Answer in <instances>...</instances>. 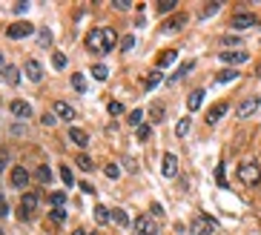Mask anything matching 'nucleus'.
Masks as SVG:
<instances>
[{"label":"nucleus","instance_id":"1","mask_svg":"<svg viewBox=\"0 0 261 235\" xmlns=\"http://www.w3.org/2000/svg\"><path fill=\"white\" fill-rule=\"evenodd\" d=\"M86 46H89V52H100V55H107L112 52L118 43V35H115V29H92L89 37H86Z\"/></svg>","mask_w":261,"mask_h":235},{"label":"nucleus","instance_id":"2","mask_svg":"<svg viewBox=\"0 0 261 235\" xmlns=\"http://www.w3.org/2000/svg\"><path fill=\"white\" fill-rule=\"evenodd\" d=\"M238 181H244L247 186H255L261 181V166L255 158H247V161L238 164Z\"/></svg>","mask_w":261,"mask_h":235},{"label":"nucleus","instance_id":"3","mask_svg":"<svg viewBox=\"0 0 261 235\" xmlns=\"http://www.w3.org/2000/svg\"><path fill=\"white\" fill-rule=\"evenodd\" d=\"M37 201H40V195H37V192H26V195H23L20 209H18L20 221H29V218H32V212H35V207H37Z\"/></svg>","mask_w":261,"mask_h":235},{"label":"nucleus","instance_id":"4","mask_svg":"<svg viewBox=\"0 0 261 235\" xmlns=\"http://www.w3.org/2000/svg\"><path fill=\"white\" fill-rule=\"evenodd\" d=\"M216 226H218L216 218L201 215V218H195V221H192V226H189V229H192L195 235H210V232H216Z\"/></svg>","mask_w":261,"mask_h":235},{"label":"nucleus","instance_id":"5","mask_svg":"<svg viewBox=\"0 0 261 235\" xmlns=\"http://www.w3.org/2000/svg\"><path fill=\"white\" fill-rule=\"evenodd\" d=\"M218 58H221V63H233V66H238V63H247L250 55L244 52V49H227V52H221Z\"/></svg>","mask_w":261,"mask_h":235},{"label":"nucleus","instance_id":"6","mask_svg":"<svg viewBox=\"0 0 261 235\" xmlns=\"http://www.w3.org/2000/svg\"><path fill=\"white\" fill-rule=\"evenodd\" d=\"M161 172H164V178H175V175H178V155H175V152H167V155H164Z\"/></svg>","mask_w":261,"mask_h":235},{"label":"nucleus","instance_id":"7","mask_svg":"<svg viewBox=\"0 0 261 235\" xmlns=\"http://www.w3.org/2000/svg\"><path fill=\"white\" fill-rule=\"evenodd\" d=\"M155 232H158V226H155L152 218H146V215L135 218V235H155Z\"/></svg>","mask_w":261,"mask_h":235},{"label":"nucleus","instance_id":"8","mask_svg":"<svg viewBox=\"0 0 261 235\" xmlns=\"http://www.w3.org/2000/svg\"><path fill=\"white\" fill-rule=\"evenodd\" d=\"M255 23H258V18L250 15V12H238V15L230 20V26L233 29H250V26H255Z\"/></svg>","mask_w":261,"mask_h":235},{"label":"nucleus","instance_id":"9","mask_svg":"<svg viewBox=\"0 0 261 235\" xmlns=\"http://www.w3.org/2000/svg\"><path fill=\"white\" fill-rule=\"evenodd\" d=\"M6 35H9L12 40H20V37L32 35V23H29V20H18V23H12V26H9Z\"/></svg>","mask_w":261,"mask_h":235},{"label":"nucleus","instance_id":"10","mask_svg":"<svg viewBox=\"0 0 261 235\" xmlns=\"http://www.w3.org/2000/svg\"><path fill=\"white\" fill-rule=\"evenodd\" d=\"M26 183H29V172L23 166H15V169H12V186H15V190H26Z\"/></svg>","mask_w":261,"mask_h":235},{"label":"nucleus","instance_id":"11","mask_svg":"<svg viewBox=\"0 0 261 235\" xmlns=\"http://www.w3.org/2000/svg\"><path fill=\"white\" fill-rule=\"evenodd\" d=\"M258 106H261L258 98H247V101L238 106V118H250L252 112H258Z\"/></svg>","mask_w":261,"mask_h":235},{"label":"nucleus","instance_id":"12","mask_svg":"<svg viewBox=\"0 0 261 235\" xmlns=\"http://www.w3.org/2000/svg\"><path fill=\"white\" fill-rule=\"evenodd\" d=\"M9 112L15 115V118H29V115H32V106H29L26 101H12Z\"/></svg>","mask_w":261,"mask_h":235},{"label":"nucleus","instance_id":"13","mask_svg":"<svg viewBox=\"0 0 261 235\" xmlns=\"http://www.w3.org/2000/svg\"><path fill=\"white\" fill-rule=\"evenodd\" d=\"M0 80H3V83H9V86H18L20 75H18L15 66H0Z\"/></svg>","mask_w":261,"mask_h":235},{"label":"nucleus","instance_id":"14","mask_svg":"<svg viewBox=\"0 0 261 235\" xmlns=\"http://www.w3.org/2000/svg\"><path fill=\"white\" fill-rule=\"evenodd\" d=\"M187 15H178V18H172L170 20V23H164V26H161V32H164V35H170V32H178V29H184V26H187Z\"/></svg>","mask_w":261,"mask_h":235},{"label":"nucleus","instance_id":"15","mask_svg":"<svg viewBox=\"0 0 261 235\" xmlns=\"http://www.w3.org/2000/svg\"><path fill=\"white\" fill-rule=\"evenodd\" d=\"M23 72H26V78L32 80V83L43 80V69H40V63H37V61H29V63H26V69H23Z\"/></svg>","mask_w":261,"mask_h":235},{"label":"nucleus","instance_id":"16","mask_svg":"<svg viewBox=\"0 0 261 235\" xmlns=\"http://www.w3.org/2000/svg\"><path fill=\"white\" fill-rule=\"evenodd\" d=\"M55 112H58V118H63V121H75V109L66 101H58L55 104Z\"/></svg>","mask_w":261,"mask_h":235},{"label":"nucleus","instance_id":"17","mask_svg":"<svg viewBox=\"0 0 261 235\" xmlns=\"http://www.w3.org/2000/svg\"><path fill=\"white\" fill-rule=\"evenodd\" d=\"M224 112H227V104H216V106L207 112V123H210V126H216V123L224 118Z\"/></svg>","mask_w":261,"mask_h":235},{"label":"nucleus","instance_id":"18","mask_svg":"<svg viewBox=\"0 0 261 235\" xmlns=\"http://www.w3.org/2000/svg\"><path fill=\"white\" fill-rule=\"evenodd\" d=\"M192 66H195V61H187V63H181L178 69L172 72L170 75V83H178L181 78H184V75H189V72H192Z\"/></svg>","mask_w":261,"mask_h":235},{"label":"nucleus","instance_id":"19","mask_svg":"<svg viewBox=\"0 0 261 235\" xmlns=\"http://www.w3.org/2000/svg\"><path fill=\"white\" fill-rule=\"evenodd\" d=\"M201 101H204V89H192L189 98H187V109L189 112H195V109L201 106Z\"/></svg>","mask_w":261,"mask_h":235},{"label":"nucleus","instance_id":"20","mask_svg":"<svg viewBox=\"0 0 261 235\" xmlns=\"http://www.w3.org/2000/svg\"><path fill=\"white\" fill-rule=\"evenodd\" d=\"M175 58H178V55H175V49H167V52H161V55H158V72L167 69L170 63H175Z\"/></svg>","mask_w":261,"mask_h":235},{"label":"nucleus","instance_id":"21","mask_svg":"<svg viewBox=\"0 0 261 235\" xmlns=\"http://www.w3.org/2000/svg\"><path fill=\"white\" fill-rule=\"evenodd\" d=\"M69 140H72L75 147H86V144H89V135L83 129H69Z\"/></svg>","mask_w":261,"mask_h":235},{"label":"nucleus","instance_id":"22","mask_svg":"<svg viewBox=\"0 0 261 235\" xmlns=\"http://www.w3.org/2000/svg\"><path fill=\"white\" fill-rule=\"evenodd\" d=\"M95 221H98L100 226L109 224V221H112V209H107V207H100L98 204V207H95Z\"/></svg>","mask_w":261,"mask_h":235},{"label":"nucleus","instance_id":"23","mask_svg":"<svg viewBox=\"0 0 261 235\" xmlns=\"http://www.w3.org/2000/svg\"><path fill=\"white\" fill-rule=\"evenodd\" d=\"M112 224H118V226H129V215H126L121 207H115V209H112Z\"/></svg>","mask_w":261,"mask_h":235},{"label":"nucleus","instance_id":"24","mask_svg":"<svg viewBox=\"0 0 261 235\" xmlns=\"http://www.w3.org/2000/svg\"><path fill=\"white\" fill-rule=\"evenodd\" d=\"M63 221H66V209L52 207V212H49V224H63Z\"/></svg>","mask_w":261,"mask_h":235},{"label":"nucleus","instance_id":"25","mask_svg":"<svg viewBox=\"0 0 261 235\" xmlns=\"http://www.w3.org/2000/svg\"><path fill=\"white\" fill-rule=\"evenodd\" d=\"M158 83H161V72H158V69H152V72H149V75L144 78V86H146V89H155Z\"/></svg>","mask_w":261,"mask_h":235},{"label":"nucleus","instance_id":"26","mask_svg":"<svg viewBox=\"0 0 261 235\" xmlns=\"http://www.w3.org/2000/svg\"><path fill=\"white\" fill-rule=\"evenodd\" d=\"M35 178H37V181H40V183H49V181H52V169H49V166H37V172H35Z\"/></svg>","mask_w":261,"mask_h":235},{"label":"nucleus","instance_id":"27","mask_svg":"<svg viewBox=\"0 0 261 235\" xmlns=\"http://www.w3.org/2000/svg\"><path fill=\"white\" fill-rule=\"evenodd\" d=\"M78 166H81L83 172H92V169H95V164H92V158L86 155V152H81V155H78Z\"/></svg>","mask_w":261,"mask_h":235},{"label":"nucleus","instance_id":"28","mask_svg":"<svg viewBox=\"0 0 261 235\" xmlns=\"http://www.w3.org/2000/svg\"><path fill=\"white\" fill-rule=\"evenodd\" d=\"M235 78H238V72H235V69H224V72H218V75H216L218 83H230V80H235Z\"/></svg>","mask_w":261,"mask_h":235},{"label":"nucleus","instance_id":"29","mask_svg":"<svg viewBox=\"0 0 261 235\" xmlns=\"http://www.w3.org/2000/svg\"><path fill=\"white\" fill-rule=\"evenodd\" d=\"M129 123H132V126H144V109H132V112H129Z\"/></svg>","mask_w":261,"mask_h":235},{"label":"nucleus","instance_id":"30","mask_svg":"<svg viewBox=\"0 0 261 235\" xmlns=\"http://www.w3.org/2000/svg\"><path fill=\"white\" fill-rule=\"evenodd\" d=\"M135 138H138V140H149V138H152V126H149V123L138 126V129H135Z\"/></svg>","mask_w":261,"mask_h":235},{"label":"nucleus","instance_id":"31","mask_svg":"<svg viewBox=\"0 0 261 235\" xmlns=\"http://www.w3.org/2000/svg\"><path fill=\"white\" fill-rule=\"evenodd\" d=\"M149 121H152V123H161L164 121V106L161 104H155L152 109H149Z\"/></svg>","mask_w":261,"mask_h":235},{"label":"nucleus","instance_id":"32","mask_svg":"<svg viewBox=\"0 0 261 235\" xmlns=\"http://www.w3.org/2000/svg\"><path fill=\"white\" fill-rule=\"evenodd\" d=\"M92 75H95L98 80H107L109 78V69L103 66V63H98V66H92Z\"/></svg>","mask_w":261,"mask_h":235},{"label":"nucleus","instance_id":"33","mask_svg":"<svg viewBox=\"0 0 261 235\" xmlns=\"http://www.w3.org/2000/svg\"><path fill=\"white\" fill-rule=\"evenodd\" d=\"M52 66H55V69H63V66H66V55H63V52H52Z\"/></svg>","mask_w":261,"mask_h":235},{"label":"nucleus","instance_id":"34","mask_svg":"<svg viewBox=\"0 0 261 235\" xmlns=\"http://www.w3.org/2000/svg\"><path fill=\"white\" fill-rule=\"evenodd\" d=\"M187 132H189V118H184V121H178V126H175V135H178V138H187Z\"/></svg>","mask_w":261,"mask_h":235},{"label":"nucleus","instance_id":"35","mask_svg":"<svg viewBox=\"0 0 261 235\" xmlns=\"http://www.w3.org/2000/svg\"><path fill=\"white\" fill-rule=\"evenodd\" d=\"M218 9H221V3H207L204 12H201V18H213V15H218Z\"/></svg>","mask_w":261,"mask_h":235},{"label":"nucleus","instance_id":"36","mask_svg":"<svg viewBox=\"0 0 261 235\" xmlns=\"http://www.w3.org/2000/svg\"><path fill=\"white\" fill-rule=\"evenodd\" d=\"M52 43V32L49 29H40V35H37V46H49Z\"/></svg>","mask_w":261,"mask_h":235},{"label":"nucleus","instance_id":"37","mask_svg":"<svg viewBox=\"0 0 261 235\" xmlns=\"http://www.w3.org/2000/svg\"><path fill=\"white\" fill-rule=\"evenodd\" d=\"M61 178H63V183H66V186H72V183H75V175H72V169H69V166H61Z\"/></svg>","mask_w":261,"mask_h":235},{"label":"nucleus","instance_id":"38","mask_svg":"<svg viewBox=\"0 0 261 235\" xmlns=\"http://www.w3.org/2000/svg\"><path fill=\"white\" fill-rule=\"evenodd\" d=\"M72 86L78 89V92H86V78H83V75H72Z\"/></svg>","mask_w":261,"mask_h":235},{"label":"nucleus","instance_id":"39","mask_svg":"<svg viewBox=\"0 0 261 235\" xmlns=\"http://www.w3.org/2000/svg\"><path fill=\"white\" fill-rule=\"evenodd\" d=\"M55 204V207H63L66 204V192H52V198H49Z\"/></svg>","mask_w":261,"mask_h":235},{"label":"nucleus","instance_id":"40","mask_svg":"<svg viewBox=\"0 0 261 235\" xmlns=\"http://www.w3.org/2000/svg\"><path fill=\"white\" fill-rule=\"evenodd\" d=\"M155 9L161 12V15H167V12H172V9H175V3H172V0H170V3L164 0V3H155Z\"/></svg>","mask_w":261,"mask_h":235},{"label":"nucleus","instance_id":"41","mask_svg":"<svg viewBox=\"0 0 261 235\" xmlns=\"http://www.w3.org/2000/svg\"><path fill=\"white\" fill-rule=\"evenodd\" d=\"M103 172H107V178H118V175H121V169H118L115 164H107V166H103Z\"/></svg>","mask_w":261,"mask_h":235},{"label":"nucleus","instance_id":"42","mask_svg":"<svg viewBox=\"0 0 261 235\" xmlns=\"http://www.w3.org/2000/svg\"><path fill=\"white\" fill-rule=\"evenodd\" d=\"M132 46H135V37H132V35H126L124 40H121V49H124V52H129Z\"/></svg>","mask_w":261,"mask_h":235},{"label":"nucleus","instance_id":"43","mask_svg":"<svg viewBox=\"0 0 261 235\" xmlns=\"http://www.w3.org/2000/svg\"><path fill=\"white\" fill-rule=\"evenodd\" d=\"M216 181H218V186H227V181H224V164H218V169H216Z\"/></svg>","mask_w":261,"mask_h":235},{"label":"nucleus","instance_id":"44","mask_svg":"<svg viewBox=\"0 0 261 235\" xmlns=\"http://www.w3.org/2000/svg\"><path fill=\"white\" fill-rule=\"evenodd\" d=\"M9 215V207H6V195L0 192V218H6Z\"/></svg>","mask_w":261,"mask_h":235},{"label":"nucleus","instance_id":"45","mask_svg":"<svg viewBox=\"0 0 261 235\" xmlns=\"http://www.w3.org/2000/svg\"><path fill=\"white\" fill-rule=\"evenodd\" d=\"M109 115H124V106L118 104V101H112L109 104Z\"/></svg>","mask_w":261,"mask_h":235},{"label":"nucleus","instance_id":"46","mask_svg":"<svg viewBox=\"0 0 261 235\" xmlns=\"http://www.w3.org/2000/svg\"><path fill=\"white\" fill-rule=\"evenodd\" d=\"M221 43H224V46H238L241 40H238V37H230V35H227V37H221Z\"/></svg>","mask_w":261,"mask_h":235},{"label":"nucleus","instance_id":"47","mask_svg":"<svg viewBox=\"0 0 261 235\" xmlns=\"http://www.w3.org/2000/svg\"><path fill=\"white\" fill-rule=\"evenodd\" d=\"M40 123H43V126H52V123H55V115H49V112H46L43 118H40Z\"/></svg>","mask_w":261,"mask_h":235},{"label":"nucleus","instance_id":"48","mask_svg":"<svg viewBox=\"0 0 261 235\" xmlns=\"http://www.w3.org/2000/svg\"><path fill=\"white\" fill-rule=\"evenodd\" d=\"M26 9H29V3H18V6H15V12H18V15H23Z\"/></svg>","mask_w":261,"mask_h":235},{"label":"nucleus","instance_id":"49","mask_svg":"<svg viewBox=\"0 0 261 235\" xmlns=\"http://www.w3.org/2000/svg\"><path fill=\"white\" fill-rule=\"evenodd\" d=\"M6 161H9V158H6V155H0V175H3V169H6Z\"/></svg>","mask_w":261,"mask_h":235},{"label":"nucleus","instance_id":"50","mask_svg":"<svg viewBox=\"0 0 261 235\" xmlns=\"http://www.w3.org/2000/svg\"><path fill=\"white\" fill-rule=\"evenodd\" d=\"M72 235H86V232H83V229H75V232Z\"/></svg>","mask_w":261,"mask_h":235},{"label":"nucleus","instance_id":"51","mask_svg":"<svg viewBox=\"0 0 261 235\" xmlns=\"http://www.w3.org/2000/svg\"><path fill=\"white\" fill-rule=\"evenodd\" d=\"M258 78H261V66H258Z\"/></svg>","mask_w":261,"mask_h":235},{"label":"nucleus","instance_id":"52","mask_svg":"<svg viewBox=\"0 0 261 235\" xmlns=\"http://www.w3.org/2000/svg\"><path fill=\"white\" fill-rule=\"evenodd\" d=\"M0 66H3V58H0Z\"/></svg>","mask_w":261,"mask_h":235},{"label":"nucleus","instance_id":"53","mask_svg":"<svg viewBox=\"0 0 261 235\" xmlns=\"http://www.w3.org/2000/svg\"><path fill=\"white\" fill-rule=\"evenodd\" d=\"M0 235H6V232H3V229H0Z\"/></svg>","mask_w":261,"mask_h":235}]
</instances>
